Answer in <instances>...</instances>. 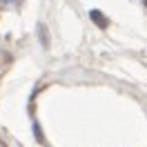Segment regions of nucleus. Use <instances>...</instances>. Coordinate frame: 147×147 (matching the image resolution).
I'll return each mask as SVG.
<instances>
[{
    "label": "nucleus",
    "instance_id": "f03ea898",
    "mask_svg": "<svg viewBox=\"0 0 147 147\" xmlns=\"http://www.w3.org/2000/svg\"><path fill=\"white\" fill-rule=\"evenodd\" d=\"M145 5H147V0H145Z\"/></svg>",
    "mask_w": 147,
    "mask_h": 147
},
{
    "label": "nucleus",
    "instance_id": "f257e3e1",
    "mask_svg": "<svg viewBox=\"0 0 147 147\" xmlns=\"http://www.w3.org/2000/svg\"><path fill=\"white\" fill-rule=\"evenodd\" d=\"M89 16H92V20L96 22V25H98V27H107V18L102 16L100 11H96V9H94L92 13H89Z\"/></svg>",
    "mask_w": 147,
    "mask_h": 147
}]
</instances>
